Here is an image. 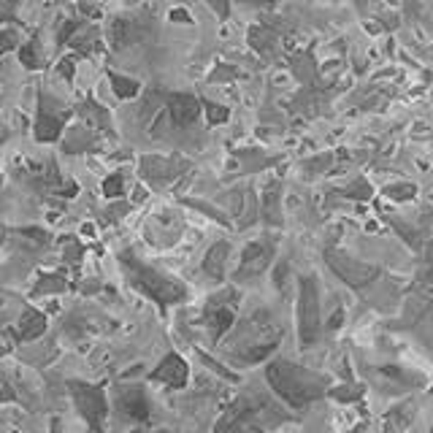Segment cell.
I'll list each match as a JSON object with an SVG mask.
<instances>
[{
	"mask_svg": "<svg viewBox=\"0 0 433 433\" xmlns=\"http://www.w3.org/2000/svg\"><path fill=\"white\" fill-rule=\"evenodd\" d=\"M120 265L122 271L127 274V279H130V284L136 290H141L146 298H152L160 309H168V306L187 298V287L184 284H179L173 277L152 268L149 263H144L133 249L120 252Z\"/></svg>",
	"mask_w": 433,
	"mask_h": 433,
	"instance_id": "1",
	"label": "cell"
},
{
	"mask_svg": "<svg viewBox=\"0 0 433 433\" xmlns=\"http://www.w3.org/2000/svg\"><path fill=\"white\" fill-rule=\"evenodd\" d=\"M265 379L271 384V390L277 393L284 403H290L293 409H301L306 403H312L314 399H320L325 393V382L317 374L301 368L287 360H274L265 368Z\"/></svg>",
	"mask_w": 433,
	"mask_h": 433,
	"instance_id": "2",
	"label": "cell"
},
{
	"mask_svg": "<svg viewBox=\"0 0 433 433\" xmlns=\"http://www.w3.org/2000/svg\"><path fill=\"white\" fill-rule=\"evenodd\" d=\"M68 393L82 420L89 425V433H103L106 417H108V401L103 390L89 382H68Z\"/></svg>",
	"mask_w": 433,
	"mask_h": 433,
	"instance_id": "3",
	"label": "cell"
},
{
	"mask_svg": "<svg viewBox=\"0 0 433 433\" xmlns=\"http://www.w3.org/2000/svg\"><path fill=\"white\" fill-rule=\"evenodd\" d=\"M73 114L63 101H57L46 92H38V108H35V130L33 136L38 144H54L63 136L65 122Z\"/></svg>",
	"mask_w": 433,
	"mask_h": 433,
	"instance_id": "4",
	"label": "cell"
},
{
	"mask_svg": "<svg viewBox=\"0 0 433 433\" xmlns=\"http://www.w3.org/2000/svg\"><path fill=\"white\" fill-rule=\"evenodd\" d=\"M298 336L303 346L317 344L320 339V293L312 277H303L298 287Z\"/></svg>",
	"mask_w": 433,
	"mask_h": 433,
	"instance_id": "5",
	"label": "cell"
},
{
	"mask_svg": "<svg viewBox=\"0 0 433 433\" xmlns=\"http://www.w3.org/2000/svg\"><path fill=\"white\" fill-rule=\"evenodd\" d=\"M236 290H222V293L211 295L206 301V312H203V325L211 333V341H220L227 330L236 322Z\"/></svg>",
	"mask_w": 433,
	"mask_h": 433,
	"instance_id": "6",
	"label": "cell"
},
{
	"mask_svg": "<svg viewBox=\"0 0 433 433\" xmlns=\"http://www.w3.org/2000/svg\"><path fill=\"white\" fill-rule=\"evenodd\" d=\"M187 168H190V163L182 160V157H176V155H171V157L146 155L139 165L141 179H144L149 187H155V190L168 187L173 179H179L182 173H187Z\"/></svg>",
	"mask_w": 433,
	"mask_h": 433,
	"instance_id": "7",
	"label": "cell"
},
{
	"mask_svg": "<svg viewBox=\"0 0 433 433\" xmlns=\"http://www.w3.org/2000/svg\"><path fill=\"white\" fill-rule=\"evenodd\" d=\"M214 433H265L260 428V406L249 399L236 401L225 415L217 420Z\"/></svg>",
	"mask_w": 433,
	"mask_h": 433,
	"instance_id": "8",
	"label": "cell"
},
{
	"mask_svg": "<svg viewBox=\"0 0 433 433\" xmlns=\"http://www.w3.org/2000/svg\"><path fill=\"white\" fill-rule=\"evenodd\" d=\"M114 403L127 420H136V422L152 420V401L141 384H120L114 393Z\"/></svg>",
	"mask_w": 433,
	"mask_h": 433,
	"instance_id": "9",
	"label": "cell"
},
{
	"mask_svg": "<svg viewBox=\"0 0 433 433\" xmlns=\"http://www.w3.org/2000/svg\"><path fill=\"white\" fill-rule=\"evenodd\" d=\"M163 108L173 127H187L201 114V101L190 92H168L163 95Z\"/></svg>",
	"mask_w": 433,
	"mask_h": 433,
	"instance_id": "10",
	"label": "cell"
},
{
	"mask_svg": "<svg viewBox=\"0 0 433 433\" xmlns=\"http://www.w3.org/2000/svg\"><path fill=\"white\" fill-rule=\"evenodd\" d=\"M190 379V368L187 363L182 360V355H176V352H168L157 368L149 374V382H157V384H165V387H171V390H182L184 384Z\"/></svg>",
	"mask_w": 433,
	"mask_h": 433,
	"instance_id": "11",
	"label": "cell"
},
{
	"mask_svg": "<svg viewBox=\"0 0 433 433\" xmlns=\"http://www.w3.org/2000/svg\"><path fill=\"white\" fill-rule=\"evenodd\" d=\"M76 114L84 127H89L95 136H108L114 139V125H111V114L103 103H98L92 95H87L82 103L76 106Z\"/></svg>",
	"mask_w": 433,
	"mask_h": 433,
	"instance_id": "12",
	"label": "cell"
},
{
	"mask_svg": "<svg viewBox=\"0 0 433 433\" xmlns=\"http://www.w3.org/2000/svg\"><path fill=\"white\" fill-rule=\"evenodd\" d=\"M328 263H330V268L344 279V282H349L352 287H360V284H365L368 279L377 277V271H374L371 265H363V263H358V260H352V258H344L341 252H328Z\"/></svg>",
	"mask_w": 433,
	"mask_h": 433,
	"instance_id": "13",
	"label": "cell"
},
{
	"mask_svg": "<svg viewBox=\"0 0 433 433\" xmlns=\"http://www.w3.org/2000/svg\"><path fill=\"white\" fill-rule=\"evenodd\" d=\"M271 255H274L271 244H265V241L249 244V246L244 249L241 265H239V271H236V279L258 277L260 271H265V268H268V263H271Z\"/></svg>",
	"mask_w": 433,
	"mask_h": 433,
	"instance_id": "14",
	"label": "cell"
},
{
	"mask_svg": "<svg viewBox=\"0 0 433 433\" xmlns=\"http://www.w3.org/2000/svg\"><path fill=\"white\" fill-rule=\"evenodd\" d=\"M98 136L84 127V125H73L65 130V139H63V152H68V155H79V152H92V149H98Z\"/></svg>",
	"mask_w": 433,
	"mask_h": 433,
	"instance_id": "15",
	"label": "cell"
},
{
	"mask_svg": "<svg viewBox=\"0 0 433 433\" xmlns=\"http://www.w3.org/2000/svg\"><path fill=\"white\" fill-rule=\"evenodd\" d=\"M46 333V314L27 306L22 317H19V325H17V339L19 341H35Z\"/></svg>",
	"mask_w": 433,
	"mask_h": 433,
	"instance_id": "16",
	"label": "cell"
},
{
	"mask_svg": "<svg viewBox=\"0 0 433 433\" xmlns=\"http://www.w3.org/2000/svg\"><path fill=\"white\" fill-rule=\"evenodd\" d=\"M227 255H230V244L227 241H217L214 246H208V252L203 255V271H206L208 277L217 279V282L225 279Z\"/></svg>",
	"mask_w": 433,
	"mask_h": 433,
	"instance_id": "17",
	"label": "cell"
},
{
	"mask_svg": "<svg viewBox=\"0 0 433 433\" xmlns=\"http://www.w3.org/2000/svg\"><path fill=\"white\" fill-rule=\"evenodd\" d=\"M108 76V82H111V89H114V95L120 98V101H133V98H139L141 95V82L139 79H133V76H122L117 70H108L106 73Z\"/></svg>",
	"mask_w": 433,
	"mask_h": 433,
	"instance_id": "18",
	"label": "cell"
},
{
	"mask_svg": "<svg viewBox=\"0 0 433 433\" xmlns=\"http://www.w3.org/2000/svg\"><path fill=\"white\" fill-rule=\"evenodd\" d=\"M70 284L68 279L63 277V274H41V277L35 279L33 290H30V295H52V293H65Z\"/></svg>",
	"mask_w": 433,
	"mask_h": 433,
	"instance_id": "19",
	"label": "cell"
},
{
	"mask_svg": "<svg viewBox=\"0 0 433 433\" xmlns=\"http://www.w3.org/2000/svg\"><path fill=\"white\" fill-rule=\"evenodd\" d=\"M19 63L30 70L44 68V54H41V46H38V38H35V35L27 41V44L19 46Z\"/></svg>",
	"mask_w": 433,
	"mask_h": 433,
	"instance_id": "20",
	"label": "cell"
},
{
	"mask_svg": "<svg viewBox=\"0 0 433 433\" xmlns=\"http://www.w3.org/2000/svg\"><path fill=\"white\" fill-rule=\"evenodd\" d=\"M101 190H103L106 198H122V192H125V176L122 173H111V176H106L103 182H101Z\"/></svg>",
	"mask_w": 433,
	"mask_h": 433,
	"instance_id": "21",
	"label": "cell"
},
{
	"mask_svg": "<svg viewBox=\"0 0 433 433\" xmlns=\"http://www.w3.org/2000/svg\"><path fill=\"white\" fill-rule=\"evenodd\" d=\"M82 258H84V246L79 244V239H65L63 241V260L68 265H79Z\"/></svg>",
	"mask_w": 433,
	"mask_h": 433,
	"instance_id": "22",
	"label": "cell"
},
{
	"mask_svg": "<svg viewBox=\"0 0 433 433\" xmlns=\"http://www.w3.org/2000/svg\"><path fill=\"white\" fill-rule=\"evenodd\" d=\"M201 108H206L208 125H222V122L230 120V108H225V106L211 103V101H203V103H201Z\"/></svg>",
	"mask_w": 433,
	"mask_h": 433,
	"instance_id": "23",
	"label": "cell"
},
{
	"mask_svg": "<svg viewBox=\"0 0 433 433\" xmlns=\"http://www.w3.org/2000/svg\"><path fill=\"white\" fill-rule=\"evenodd\" d=\"M82 25H84V19H63L57 27V44H68Z\"/></svg>",
	"mask_w": 433,
	"mask_h": 433,
	"instance_id": "24",
	"label": "cell"
},
{
	"mask_svg": "<svg viewBox=\"0 0 433 433\" xmlns=\"http://www.w3.org/2000/svg\"><path fill=\"white\" fill-rule=\"evenodd\" d=\"M22 44H19V33L14 27H6V30H0V49L3 52H8V49H19Z\"/></svg>",
	"mask_w": 433,
	"mask_h": 433,
	"instance_id": "25",
	"label": "cell"
},
{
	"mask_svg": "<svg viewBox=\"0 0 433 433\" xmlns=\"http://www.w3.org/2000/svg\"><path fill=\"white\" fill-rule=\"evenodd\" d=\"M384 192H387L390 198H396V201H406V198H412V195H415L417 187L415 184H393V187H387Z\"/></svg>",
	"mask_w": 433,
	"mask_h": 433,
	"instance_id": "26",
	"label": "cell"
},
{
	"mask_svg": "<svg viewBox=\"0 0 433 433\" xmlns=\"http://www.w3.org/2000/svg\"><path fill=\"white\" fill-rule=\"evenodd\" d=\"M73 63H76V57H65V60H60V65H57V70H60L68 82H73Z\"/></svg>",
	"mask_w": 433,
	"mask_h": 433,
	"instance_id": "27",
	"label": "cell"
},
{
	"mask_svg": "<svg viewBox=\"0 0 433 433\" xmlns=\"http://www.w3.org/2000/svg\"><path fill=\"white\" fill-rule=\"evenodd\" d=\"M14 14H17V6H14V3H3V0H0V22H11Z\"/></svg>",
	"mask_w": 433,
	"mask_h": 433,
	"instance_id": "28",
	"label": "cell"
},
{
	"mask_svg": "<svg viewBox=\"0 0 433 433\" xmlns=\"http://www.w3.org/2000/svg\"><path fill=\"white\" fill-rule=\"evenodd\" d=\"M171 19H173V22H190V14H187L184 8H173Z\"/></svg>",
	"mask_w": 433,
	"mask_h": 433,
	"instance_id": "29",
	"label": "cell"
},
{
	"mask_svg": "<svg viewBox=\"0 0 433 433\" xmlns=\"http://www.w3.org/2000/svg\"><path fill=\"white\" fill-rule=\"evenodd\" d=\"M52 433H60V422H52Z\"/></svg>",
	"mask_w": 433,
	"mask_h": 433,
	"instance_id": "30",
	"label": "cell"
}]
</instances>
